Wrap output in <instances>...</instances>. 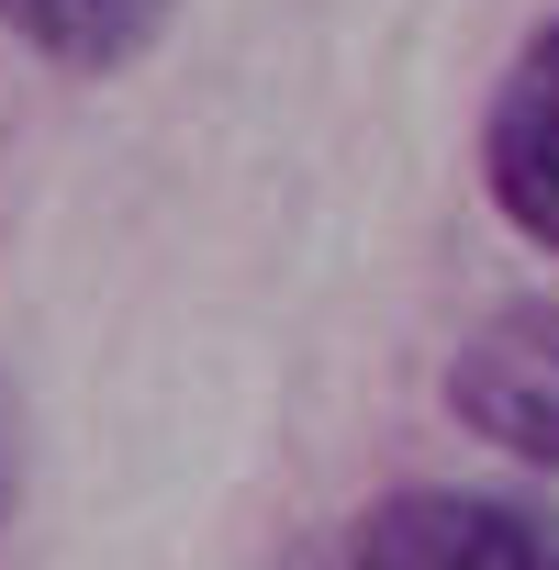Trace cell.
Segmentation results:
<instances>
[{"mask_svg":"<svg viewBox=\"0 0 559 570\" xmlns=\"http://www.w3.org/2000/svg\"><path fill=\"white\" fill-rule=\"evenodd\" d=\"M448 414L526 459V470H559V303H503L459 336L448 358Z\"/></svg>","mask_w":559,"mask_h":570,"instance_id":"cell-1","label":"cell"},{"mask_svg":"<svg viewBox=\"0 0 559 570\" xmlns=\"http://www.w3.org/2000/svg\"><path fill=\"white\" fill-rule=\"evenodd\" d=\"M481 190L492 213L559 257V23H537L492 90V124H481Z\"/></svg>","mask_w":559,"mask_h":570,"instance_id":"cell-2","label":"cell"},{"mask_svg":"<svg viewBox=\"0 0 559 570\" xmlns=\"http://www.w3.org/2000/svg\"><path fill=\"white\" fill-rule=\"evenodd\" d=\"M168 12H179V0H0V23H12L35 57L79 68V79L135 68V57L168 35Z\"/></svg>","mask_w":559,"mask_h":570,"instance_id":"cell-3","label":"cell"},{"mask_svg":"<svg viewBox=\"0 0 559 570\" xmlns=\"http://www.w3.org/2000/svg\"><path fill=\"white\" fill-rule=\"evenodd\" d=\"M437 570H559V525L503 492H448V559Z\"/></svg>","mask_w":559,"mask_h":570,"instance_id":"cell-4","label":"cell"},{"mask_svg":"<svg viewBox=\"0 0 559 570\" xmlns=\"http://www.w3.org/2000/svg\"><path fill=\"white\" fill-rule=\"evenodd\" d=\"M448 559V492H392L347 525V570H437Z\"/></svg>","mask_w":559,"mask_h":570,"instance_id":"cell-5","label":"cell"},{"mask_svg":"<svg viewBox=\"0 0 559 570\" xmlns=\"http://www.w3.org/2000/svg\"><path fill=\"white\" fill-rule=\"evenodd\" d=\"M12 503H23V403L0 381V525H12Z\"/></svg>","mask_w":559,"mask_h":570,"instance_id":"cell-6","label":"cell"}]
</instances>
